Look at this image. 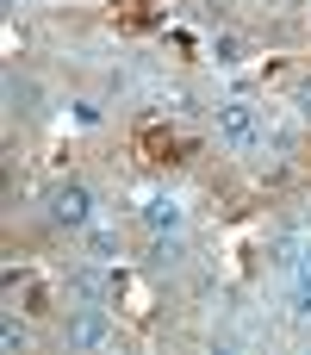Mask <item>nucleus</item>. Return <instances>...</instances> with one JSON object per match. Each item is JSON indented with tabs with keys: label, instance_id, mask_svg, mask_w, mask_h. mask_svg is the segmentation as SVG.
Returning <instances> with one entry per match:
<instances>
[{
	"label": "nucleus",
	"instance_id": "f257e3e1",
	"mask_svg": "<svg viewBox=\"0 0 311 355\" xmlns=\"http://www.w3.org/2000/svg\"><path fill=\"white\" fill-rule=\"evenodd\" d=\"M44 218H50L56 231L81 237V231L100 225V193H94L87 181H50V193H44Z\"/></svg>",
	"mask_w": 311,
	"mask_h": 355
},
{
	"label": "nucleus",
	"instance_id": "f03ea898",
	"mask_svg": "<svg viewBox=\"0 0 311 355\" xmlns=\"http://www.w3.org/2000/svg\"><path fill=\"white\" fill-rule=\"evenodd\" d=\"M212 131H218V144L224 150H256L268 131H262V112L249 106V100H218L212 106Z\"/></svg>",
	"mask_w": 311,
	"mask_h": 355
},
{
	"label": "nucleus",
	"instance_id": "7ed1b4c3",
	"mask_svg": "<svg viewBox=\"0 0 311 355\" xmlns=\"http://www.w3.org/2000/svg\"><path fill=\"white\" fill-rule=\"evenodd\" d=\"M112 337H118V324H112L106 306H94V300L69 306V318H62V349H106Z\"/></svg>",
	"mask_w": 311,
	"mask_h": 355
},
{
	"label": "nucleus",
	"instance_id": "20e7f679",
	"mask_svg": "<svg viewBox=\"0 0 311 355\" xmlns=\"http://www.w3.org/2000/svg\"><path fill=\"white\" fill-rule=\"evenodd\" d=\"M281 275H287V312L293 318H311V243L281 250Z\"/></svg>",
	"mask_w": 311,
	"mask_h": 355
},
{
	"label": "nucleus",
	"instance_id": "39448f33",
	"mask_svg": "<svg viewBox=\"0 0 311 355\" xmlns=\"http://www.w3.org/2000/svg\"><path fill=\"white\" fill-rule=\"evenodd\" d=\"M137 225H143L150 237H181V231H187V206H181L175 193H143V200H137Z\"/></svg>",
	"mask_w": 311,
	"mask_h": 355
},
{
	"label": "nucleus",
	"instance_id": "423d86ee",
	"mask_svg": "<svg viewBox=\"0 0 311 355\" xmlns=\"http://www.w3.org/2000/svg\"><path fill=\"white\" fill-rule=\"evenodd\" d=\"M81 243H87V256H94V262H112V256H125V237H118L112 225H94V231H81Z\"/></svg>",
	"mask_w": 311,
	"mask_h": 355
},
{
	"label": "nucleus",
	"instance_id": "0eeeda50",
	"mask_svg": "<svg viewBox=\"0 0 311 355\" xmlns=\"http://www.w3.org/2000/svg\"><path fill=\"white\" fill-rule=\"evenodd\" d=\"M69 293H75V300H94V306L106 300V281H100V268H94V256H87V262H81V268L69 275Z\"/></svg>",
	"mask_w": 311,
	"mask_h": 355
},
{
	"label": "nucleus",
	"instance_id": "6e6552de",
	"mask_svg": "<svg viewBox=\"0 0 311 355\" xmlns=\"http://www.w3.org/2000/svg\"><path fill=\"white\" fill-rule=\"evenodd\" d=\"M6 100H12V112H37L31 100H37V87L25 81V75H6Z\"/></svg>",
	"mask_w": 311,
	"mask_h": 355
},
{
	"label": "nucleus",
	"instance_id": "1a4fd4ad",
	"mask_svg": "<svg viewBox=\"0 0 311 355\" xmlns=\"http://www.w3.org/2000/svg\"><path fill=\"white\" fill-rule=\"evenodd\" d=\"M0 343H6L12 355H25V349H31V324H19V318H6V324H0Z\"/></svg>",
	"mask_w": 311,
	"mask_h": 355
},
{
	"label": "nucleus",
	"instance_id": "9d476101",
	"mask_svg": "<svg viewBox=\"0 0 311 355\" xmlns=\"http://www.w3.org/2000/svg\"><path fill=\"white\" fill-rule=\"evenodd\" d=\"M212 56H218L224 69H237V62H243V37H231V31H224V37L212 44Z\"/></svg>",
	"mask_w": 311,
	"mask_h": 355
},
{
	"label": "nucleus",
	"instance_id": "9b49d317",
	"mask_svg": "<svg viewBox=\"0 0 311 355\" xmlns=\"http://www.w3.org/2000/svg\"><path fill=\"white\" fill-rule=\"evenodd\" d=\"M75 119L81 125H100V100H75Z\"/></svg>",
	"mask_w": 311,
	"mask_h": 355
},
{
	"label": "nucleus",
	"instance_id": "f8f14e48",
	"mask_svg": "<svg viewBox=\"0 0 311 355\" xmlns=\"http://www.w3.org/2000/svg\"><path fill=\"white\" fill-rule=\"evenodd\" d=\"M6 6H25V0H6Z\"/></svg>",
	"mask_w": 311,
	"mask_h": 355
}]
</instances>
